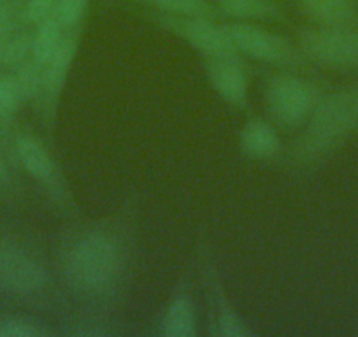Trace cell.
Wrapping results in <instances>:
<instances>
[{
    "mask_svg": "<svg viewBox=\"0 0 358 337\" xmlns=\"http://www.w3.org/2000/svg\"><path fill=\"white\" fill-rule=\"evenodd\" d=\"M58 0H27L22 11V20L29 25H37L51 16Z\"/></svg>",
    "mask_w": 358,
    "mask_h": 337,
    "instance_id": "cell-23",
    "label": "cell"
},
{
    "mask_svg": "<svg viewBox=\"0 0 358 337\" xmlns=\"http://www.w3.org/2000/svg\"><path fill=\"white\" fill-rule=\"evenodd\" d=\"M4 67V41H0V71Z\"/></svg>",
    "mask_w": 358,
    "mask_h": 337,
    "instance_id": "cell-26",
    "label": "cell"
},
{
    "mask_svg": "<svg viewBox=\"0 0 358 337\" xmlns=\"http://www.w3.org/2000/svg\"><path fill=\"white\" fill-rule=\"evenodd\" d=\"M155 22L167 32L183 39L204 58H241L225 27L201 16H176L155 13Z\"/></svg>",
    "mask_w": 358,
    "mask_h": 337,
    "instance_id": "cell-7",
    "label": "cell"
},
{
    "mask_svg": "<svg viewBox=\"0 0 358 337\" xmlns=\"http://www.w3.org/2000/svg\"><path fill=\"white\" fill-rule=\"evenodd\" d=\"M48 334L50 330L23 316H6L0 320V337H41Z\"/></svg>",
    "mask_w": 358,
    "mask_h": 337,
    "instance_id": "cell-22",
    "label": "cell"
},
{
    "mask_svg": "<svg viewBox=\"0 0 358 337\" xmlns=\"http://www.w3.org/2000/svg\"><path fill=\"white\" fill-rule=\"evenodd\" d=\"M132 266V246L123 222L106 220L67 234L58 269L67 290L90 304H109L122 295Z\"/></svg>",
    "mask_w": 358,
    "mask_h": 337,
    "instance_id": "cell-1",
    "label": "cell"
},
{
    "mask_svg": "<svg viewBox=\"0 0 358 337\" xmlns=\"http://www.w3.org/2000/svg\"><path fill=\"white\" fill-rule=\"evenodd\" d=\"M79 32H81V29L65 32L64 41H62L57 53L41 69V90L36 102L37 108L41 109L44 125L50 132L55 125V116H57L60 95L64 92L69 74H71L72 65H74L76 55H78Z\"/></svg>",
    "mask_w": 358,
    "mask_h": 337,
    "instance_id": "cell-9",
    "label": "cell"
},
{
    "mask_svg": "<svg viewBox=\"0 0 358 337\" xmlns=\"http://www.w3.org/2000/svg\"><path fill=\"white\" fill-rule=\"evenodd\" d=\"M25 102L15 74H0V127L6 129Z\"/></svg>",
    "mask_w": 358,
    "mask_h": 337,
    "instance_id": "cell-18",
    "label": "cell"
},
{
    "mask_svg": "<svg viewBox=\"0 0 358 337\" xmlns=\"http://www.w3.org/2000/svg\"><path fill=\"white\" fill-rule=\"evenodd\" d=\"M13 178H11V167H9L8 157L4 151L0 150V192H6L11 188Z\"/></svg>",
    "mask_w": 358,
    "mask_h": 337,
    "instance_id": "cell-25",
    "label": "cell"
},
{
    "mask_svg": "<svg viewBox=\"0 0 358 337\" xmlns=\"http://www.w3.org/2000/svg\"><path fill=\"white\" fill-rule=\"evenodd\" d=\"M0 287L23 297L44 295L53 287L48 267L25 248L0 243Z\"/></svg>",
    "mask_w": 358,
    "mask_h": 337,
    "instance_id": "cell-8",
    "label": "cell"
},
{
    "mask_svg": "<svg viewBox=\"0 0 358 337\" xmlns=\"http://www.w3.org/2000/svg\"><path fill=\"white\" fill-rule=\"evenodd\" d=\"M202 271H204L206 283H208L209 294L213 295V306H215V332L223 337H250L253 336V330L248 325L246 320L237 313V309L227 299L223 290L222 278H220L216 264L213 262L208 251L202 253Z\"/></svg>",
    "mask_w": 358,
    "mask_h": 337,
    "instance_id": "cell-11",
    "label": "cell"
},
{
    "mask_svg": "<svg viewBox=\"0 0 358 337\" xmlns=\"http://www.w3.org/2000/svg\"><path fill=\"white\" fill-rule=\"evenodd\" d=\"M41 65L34 60L32 57L29 60H25L23 64H20L18 67L11 69V72L15 74L16 81H18V87L22 90L23 99L25 102L37 101L41 90Z\"/></svg>",
    "mask_w": 358,
    "mask_h": 337,
    "instance_id": "cell-19",
    "label": "cell"
},
{
    "mask_svg": "<svg viewBox=\"0 0 358 337\" xmlns=\"http://www.w3.org/2000/svg\"><path fill=\"white\" fill-rule=\"evenodd\" d=\"M88 4L90 0H58L51 16L57 20L58 25L65 32L81 29V23L88 11Z\"/></svg>",
    "mask_w": 358,
    "mask_h": 337,
    "instance_id": "cell-20",
    "label": "cell"
},
{
    "mask_svg": "<svg viewBox=\"0 0 358 337\" xmlns=\"http://www.w3.org/2000/svg\"><path fill=\"white\" fill-rule=\"evenodd\" d=\"M16 9L9 0H0V41H6L16 32Z\"/></svg>",
    "mask_w": 358,
    "mask_h": 337,
    "instance_id": "cell-24",
    "label": "cell"
},
{
    "mask_svg": "<svg viewBox=\"0 0 358 337\" xmlns=\"http://www.w3.org/2000/svg\"><path fill=\"white\" fill-rule=\"evenodd\" d=\"M322 92L315 83L301 78L294 71L276 72L265 85V104L267 111L280 129L297 130L306 125Z\"/></svg>",
    "mask_w": 358,
    "mask_h": 337,
    "instance_id": "cell-3",
    "label": "cell"
},
{
    "mask_svg": "<svg viewBox=\"0 0 358 337\" xmlns=\"http://www.w3.org/2000/svg\"><path fill=\"white\" fill-rule=\"evenodd\" d=\"M220 16L236 22H285V11L276 0H213Z\"/></svg>",
    "mask_w": 358,
    "mask_h": 337,
    "instance_id": "cell-14",
    "label": "cell"
},
{
    "mask_svg": "<svg viewBox=\"0 0 358 337\" xmlns=\"http://www.w3.org/2000/svg\"><path fill=\"white\" fill-rule=\"evenodd\" d=\"M197 311L195 302L187 288H179L165 306L162 316L160 332L165 337H195L197 336Z\"/></svg>",
    "mask_w": 358,
    "mask_h": 337,
    "instance_id": "cell-13",
    "label": "cell"
},
{
    "mask_svg": "<svg viewBox=\"0 0 358 337\" xmlns=\"http://www.w3.org/2000/svg\"><path fill=\"white\" fill-rule=\"evenodd\" d=\"M306 13L323 27H353L357 11L353 0H299Z\"/></svg>",
    "mask_w": 358,
    "mask_h": 337,
    "instance_id": "cell-15",
    "label": "cell"
},
{
    "mask_svg": "<svg viewBox=\"0 0 358 337\" xmlns=\"http://www.w3.org/2000/svg\"><path fill=\"white\" fill-rule=\"evenodd\" d=\"M239 148L244 157L258 162L276 160L283 151L276 127L258 116L244 123L239 136Z\"/></svg>",
    "mask_w": 358,
    "mask_h": 337,
    "instance_id": "cell-12",
    "label": "cell"
},
{
    "mask_svg": "<svg viewBox=\"0 0 358 337\" xmlns=\"http://www.w3.org/2000/svg\"><path fill=\"white\" fill-rule=\"evenodd\" d=\"M15 158L16 164L30 178L43 185L64 211L74 209V201L69 194L67 183L58 167L57 160L51 155L50 148L37 136L30 132H20L15 136Z\"/></svg>",
    "mask_w": 358,
    "mask_h": 337,
    "instance_id": "cell-5",
    "label": "cell"
},
{
    "mask_svg": "<svg viewBox=\"0 0 358 337\" xmlns=\"http://www.w3.org/2000/svg\"><path fill=\"white\" fill-rule=\"evenodd\" d=\"M297 46L309 62L323 67H358V30L355 27L306 29L299 34Z\"/></svg>",
    "mask_w": 358,
    "mask_h": 337,
    "instance_id": "cell-6",
    "label": "cell"
},
{
    "mask_svg": "<svg viewBox=\"0 0 358 337\" xmlns=\"http://www.w3.org/2000/svg\"><path fill=\"white\" fill-rule=\"evenodd\" d=\"M223 27L237 51L251 60L264 62L287 71H297L308 65L309 60L301 48L280 34L271 32L251 22H230Z\"/></svg>",
    "mask_w": 358,
    "mask_h": 337,
    "instance_id": "cell-4",
    "label": "cell"
},
{
    "mask_svg": "<svg viewBox=\"0 0 358 337\" xmlns=\"http://www.w3.org/2000/svg\"><path fill=\"white\" fill-rule=\"evenodd\" d=\"M157 13L176 16H201L216 20L220 16L213 0H141Z\"/></svg>",
    "mask_w": 358,
    "mask_h": 337,
    "instance_id": "cell-17",
    "label": "cell"
},
{
    "mask_svg": "<svg viewBox=\"0 0 358 337\" xmlns=\"http://www.w3.org/2000/svg\"><path fill=\"white\" fill-rule=\"evenodd\" d=\"M32 57V34L29 30L15 32L4 41V65L8 69L18 67Z\"/></svg>",
    "mask_w": 358,
    "mask_h": 337,
    "instance_id": "cell-21",
    "label": "cell"
},
{
    "mask_svg": "<svg viewBox=\"0 0 358 337\" xmlns=\"http://www.w3.org/2000/svg\"><path fill=\"white\" fill-rule=\"evenodd\" d=\"M204 71L213 90L232 108H248V74L241 58H204Z\"/></svg>",
    "mask_w": 358,
    "mask_h": 337,
    "instance_id": "cell-10",
    "label": "cell"
},
{
    "mask_svg": "<svg viewBox=\"0 0 358 337\" xmlns=\"http://www.w3.org/2000/svg\"><path fill=\"white\" fill-rule=\"evenodd\" d=\"M302 136L288 151L294 165H311L332 153L358 127V87L322 97L306 122Z\"/></svg>",
    "mask_w": 358,
    "mask_h": 337,
    "instance_id": "cell-2",
    "label": "cell"
},
{
    "mask_svg": "<svg viewBox=\"0 0 358 337\" xmlns=\"http://www.w3.org/2000/svg\"><path fill=\"white\" fill-rule=\"evenodd\" d=\"M65 30L58 25L53 16H48L36 25V32L32 34V58L43 67L50 62V58L57 53L64 41Z\"/></svg>",
    "mask_w": 358,
    "mask_h": 337,
    "instance_id": "cell-16",
    "label": "cell"
}]
</instances>
